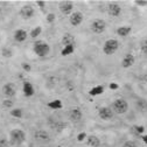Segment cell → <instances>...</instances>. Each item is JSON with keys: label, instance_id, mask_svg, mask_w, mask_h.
I'll return each mask as SVG.
<instances>
[{"label": "cell", "instance_id": "obj_1", "mask_svg": "<svg viewBox=\"0 0 147 147\" xmlns=\"http://www.w3.org/2000/svg\"><path fill=\"white\" fill-rule=\"evenodd\" d=\"M33 51L38 55L39 57H46L50 53V46L43 40H38L33 45Z\"/></svg>", "mask_w": 147, "mask_h": 147}, {"label": "cell", "instance_id": "obj_2", "mask_svg": "<svg viewBox=\"0 0 147 147\" xmlns=\"http://www.w3.org/2000/svg\"><path fill=\"white\" fill-rule=\"evenodd\" d=\"M26 140V133L20 130V128H15L12 130L9 133V145L12 146H20Z\"/></svg>", "mask_w": 147, "mask_h": 147}, {"label": "cell", "instance_id": "obj_3", "mask_svg": "<svg viewBox=\"0 0 147 147\" xmlns=\"http://www.w3.org/2000/svg\"><path fill=\"white\" fill-rule=\"evenodd\" d=\"M128 109H130V105L124 98H118L111 104V110L116 115H125L128 111Z\"/></svg>", "mask_w": 147, "mask_h": 147}, {"label": "cell", "instance_id": "obj_4", "mask_svg": "<svg viewBox=\"0 0 147 147\" xmlns=\"http://www.w3.org/2000/svg\"><path fill=\"white\" fill-rule=\"evenodd\" d=\"M119 48V41L116 39H109L103 46V53L105 55H113Z\"/></svg>", "mask_w": 147, "mask_h": 147}, {"label": "cell", "instance_id": "obj_5", "mask_svg": "<svg viewBox=\"0 0 147 147\" xmlns=\"http://www.w3.org/2000/svg\"><path fill=\"white\" fill-rule=\"evenodd\" d=\"M33 139L35 140V142H38V144H49L51 141V137L50 134L45 131V130H36L33 134Z\"/></svg>", "mask_w": 147, "mask_h": 147}, {"label": "cell", "instance_id": "obj_6", "mask_svg": "<svg viewBox=\"0 0 147 147\" xmlns=\"http://www.w3.org/2000/svg\"><path fill=\"white\" fill-rule=\"evenodd\" d=\"M68 117H69V120L72 124H78L83 119V112H82V110L80 107H72V109L69 110Z\"/></svg>", "mask_w": 147, "mask_h": 147}, {"label": "cell", "instance_id": "obj_7", "mask_svg": "<svg viewBox=\"0 0 147 147\" xmlns=\"http://www.w3.org/2000/svg\"><path fill=\"white\" fill-rule=\"evenodd\" d=\"M90 29L94 34H102L106 29V22L103 19H95L90 24Z\"/></svg>", "mask_w": 147, "mask_h": 147}, {"label": "cell", "instance_id": "obj_8", "mask_svg": "<svg viewBox=\"0 0 147 147\" xmlns=\"http://www.w3.org/2000/svg\"><path fill=\"white\" fill-rule=\"evenodd\" d=\"M16 85L12 82H7L3 85V95L6 97V98H14L15 95H16Z\"/></svg>", "mask_w": 147, "mask_h": 147}, {"label": "cell", "instance_id": "obj_9", "mask_svg": "<svg viewBox=\"0 0 147 147\" xmlns=\"http://www.w3.org/2000/svg\"><path fill=\"white\" fill-rule=\"evenodd\" d=\"M98 116H99V118L102 120L107 121V120L113 119L115 113H113V111L111 110V107H109V106H102V107L98 109Z\"/></svg>", "mask_w": 147, "mask_h": 147}, {"label": "cell", "instance_id": "obj_10", "mask_svg": "<svg viewBox=\"0 0 147 147\" xmlns=\"http://www.w3.org/2000/svg\"><path fill=\"white\" fill-rule=\"evenodd\" d=\"M34 15H35V8L32 5L27 4V5H24L20 8V16L24 20H29Z\"/></svg>", "mask_w": 147, "mask_h": 147}, {"label": "cell", "instance_id": "obj_11", "mask_svg": "<svg viewBox=\"0 0 147 147\" xmlns=\"http://www.w3.org/2000/svg\"><path fill=\"white\" fill-rule=\"evenodd\" d=\"M106 12L110 16H112V18H118L120 16L123 9H121V6L117 3H110L106 7Z\"/></svg>", "mask_w": 147, "mask_h": 147}, {"label": "cell", "instance_id": "obj_12", "mask_svg": "<svg viewBox=\"0 0 147 147\" xmlns=\"http://www.w3.org/2000/svg\"><path fill=\"white\" fill-rule=\"evenodd\" d=\"M83 19H84V18H83V13L76 11V12H72V13L70 14V16H69V22H70L71 26L77 27V26H80V25L83 22Z\"/></svg>", "mask_w": 147, "mask_h": 147}, {"label": "cell", "instance_id": "obj_13", "mask_svg": "<svg viewBox=\"0 0 147 147\" xmlns=\"http://www.w3.org/2000/svg\"><path fill=\"white\" fill-rule=\"evenodd\" d=\"M59 9L63 15H69L70 16V14L74 11V4H72V1H68V0H65V1H61L59 4Z\"/></svg>", "mask_w": 147, "mask_h": 147}, {"label": "cell", "instance_id": "obj_14", "mask_svg": "<svg viewBox=\"0 0 147 147\" xmlns=\"http://www.w3.org/2000/svg\"><path fill=\"white\" fill-rule=\"evenodd\" d=\"M134 62H136L134 55L131 54V53H128V54L125 55L124 59L121 60V67H123L124 69H128V68H131V67L134 64Z\"/></svg>", "mask_w": 147, "mask_h": 147}, {"label": "cell", "instance_id": "obj_15", "mask_svg": "<svg viewBox=\"0 0 147 147\" xmlns=\"http://www.w3.org/2000/svg\"><path fill=\"white\" fill-rule=\"evenodd\" d=\"M22 91H24V95L26 97H32L34 96L35 94V89L33 86V84L28 81H24V84H22Z\"/></svg>", "mask_w": 147, "mask_h": 147}, {"label": "cell", "instance_id": "obj_16", "mask_svg": "<svg viewBox=\"0 0 147 147\" xmlns=\"http://www.w3.org/2000/svg\"><path fill=\"white\" fill-rule=\"evenodd\" d=\"M28 38V33L25 29H16L14 32V40L16 42H25Z\"/></svg>", "mask_w": 147, "mask_h": 147}, {"label": "cell", "instance_id": "obj_17", "mask_svg": "<svg viewBox=\"0 0 147 147\" xmlns=\"http://www.w3.org/2000/svg\"><path fill=\"white\" fill-rule=\"evenodd\" d=\"M59 83H60V78H59L57 76H54V75L48 76L47 80H46V86H47L48 89H50V90H53V89L56 88V86L59 85Z\"/></svg>", "mask_w": 147, "mask_h": 147}, {"label": "cell", "instance_id": "obj_18", "mask_svg": "<svg viewBox=\"0 0 147 147\" xmlns=\"http://www.w3.org/2000/svg\"><path fill=\"white\" fill-rule=\"evenodd\" d=\"M67 123H64V121H61V120H56V121H54L51 125H50V127H51V130H54L56 133H61L62 131H64L65 128H67Z\"/></svg>", "mask_w": 147, "mask_h": 147}, {"label": "cell", "instance_id": "obj_19", "mask_svg": "<svg viewBox=\"0 0 147 147\" xmlns=\"http://www.w3.org/2000/svg\"><path fill=\"white\" fill-rule=\"evenodd\" d=\"M136 109L138 110L139 112H141V113L147 112V99H145V98H138L136 100Z\"/></svg>", "mask_w": 147, "mask_h": 147}, {"label": "cell", "instance_id": "obj_20", "mask_svg": "<svg viewBox=\"0 0 147 147\" xmlns=\"http://www.w3.org/2000/svg\"><path fill=\"white\" fill-rule=\"evenodd\" d=\"M61 43L63 45V47L70 46V45H75V36H74L71 33H65V34L62 36Z\"/></svg>", "mask_w": 147, "mask_h": 147}, {"label": "cell", "instance_id": "obj_21", "mask_svg": "<svg viewBox=\"0 0 147 147\" xmlns=\"http://www.w3.org/2000/svg\"><path fill=\"white\" fill-rule=\"evenodd\" d=\"M86 144H88L89 147H100V140H99V138L97 136H94V134L88 136Z\"/></svg>", "mask_w": 147, "mask_h": 147}, {"label": "cell", "instance_id": "obj_22", "mask_svg": "<svg viewBox=\"0 0 147 147\" xmlns=\"http://www.w3.org/2000/svg\"><path fill=\"white\" fill-rule=\"evenodd\" d=\"M131 32H132L131 26H121V27H118L117 30H116V33L119 36H121V38H126V36H128L131 34Z\"/></svg>", "mask_w": 147, "mask_h": 147}, {"label": "cell", "instance_id": "obj_23", "mask_svg": "<svg viewBox=\"0 0 147 147\" xmlns=\"http://www.w3.org/2000/svg\"><path fill=\"white\" fill-rule=\"evenodd\" d=\"M47 106L51 110H60V109L63 107V103L61 102V99H54V100L49 102L47 104Z\"/></svg>", "mask_w": 147, "mask_h": 147}, {"label": "cell", "instance_id": "obj_24", "mask_svg": "<svg viewBox=\"0 0 147 147\" xmlns=\"http://www.w3.org/2000/svg\"><path fill=\"white\" fill-rule=\"evenodd\" d=\"M103 92H104V86H103V85H96V86H94L92 89L89 91V95L95 97V96L102 95Z\"/></svg>", "mask_w": 147, "mask_h": 147}, {"label": "cell", "instance_id": "obj_25", "mask_svg": "<svg viewBox=\"0 0 147 147\" xmlns=\"http://www.w3.org/2000/svg\"><path fill=\"white\" fill-rule=\"evenodd\" d=\"M74 51H75V45H70V46H65L62 48L61 50V55L62 56H69Z\"/></svg>", "mask_w": 147, "mask_h": 147}, {"label": "cell", "instance_id": "obj_26", "mask_svg": "<svg viewBox=\"0 0 147 147\" xmlns=\"http://www.w3.org/2000/svg\"><path fill=\"white\" fill-rule=\"evenodd\" d=\"M41 33H42V27H41V26H36V27H34V28L30 30L29 36H30L32 39H36Z\"/></svg>", "mask_w": 147, "mask_h": 147}, {"label": "cell", "instance_id": "obj_27", "mask_svg": "<svg viewBox=\"0 0 147 147\" xmlns=\"http://www.w3.org/2000/svg\"><path fill=\"white\" fill-rule=\"evenodd\" d=\"M1 105H3V107L5 110H9V109H12L14 106V99L13 98H6V99L3 100Z\"/></svg>", "mask_w": 147, "mask_h": 147}, {"label": "cell", "instance_id": "obj_28", "mask_svg": "<svg viewBox=\"0 0 147 147\" xmlns=\"http://www.w3.org/2000/svg\"><path fill=\"white\" fill-rule=\"evenodd\" d=\"M9 115L14 118H22V109H12L9 111Z\"/></svg>", "mask_w": 147, "mask_h": 147}, {"label": "cell", "instance_id": "obj_29", "mask_svg": "<svg viewBox=\"0 0 147 147\" xmlns=\"http://www.w3.org/2000/svg\"><path fill=\"white\" fill-rule=\"evenodd\" d=\"M1 55L5 59H11L13 56V50L11 48H8V47H4L1 49Z\"/></svg>", "mask_w": 147, "mask_h": 147}, {"label": "cell", "instance_id": "obj_30", "mask_svg": "<svg viewBox=\"0 0 147 147\" xmlns=\"http://www.w3.org/2000/svg\"><path fill=\"white\" fill-rule=\"evenodd\" d=\"M139 47H140V50H141L142 55L147 56V39L141 40V41H140V43H139Z\"/></svg>", "mask_w": 147, "mask_h": 147}, {"label": "cell", "instance_id": "obj_31", "mask_svg": "<svg viewBox=\"0 0 147 147\" xmlns=\"http://www.w3.org/2000/svg\"><path fill=\"white\" fill-rule=\"evenodd\" d=\"M133 130H134V132H136V134H138V136H142V133H144V131H145V128H144V126H139V125H134L133 126Z\"/></svg>", "mask_w": 147, "mask_h": 147}, {"label": "cell", "instance_id": "obj_32", "mask_svg": "<svg viewBox=\"0 0 147 147\" xmlns=\"http://www.w3.org/2000/svg\"><path fill=\"white\" fill-rule=\"evenodd\" d=\"M121 147H138V145H137V142L134 140H127V141H125Z\"/></svg>", "mask_w": 147, "mask_h": 147}, {"label": "cell", "instance_id": "obj_33", "mask_svg": "<svg viewBox=\"0 0 147 147\" xmlns=\"http://www.w3.org/2000/svg\"><path fill=\"white\" fill-rule=\"evenodd\" d=\"M55 19H56V15H55L54 13H49V14H47V16H46V20H47L48 24H53V22L55 21Z\"/></svg>", "mask_w": 147, "mask_h": 147}, {"label": "cell", "instance_id": "obj_34", "mask_svg": "<svg viewBox=\"0 0 147 147\" xmlns=\"http://www.w3.org/2000/svg\"><path fill=\"white\" fill-rule=\"evenodd\" d=\"M0 147H9V141L5 138L0 139Z\"/></svg>", "mask_w": 147, "mask_h": 147}, {"label": "cell", "instance_id": "obj_35", "mask_svg": "<svg viewBox=\"0 0 147 147\" xmlns=\"http://www.w3.org/2000/svg\"><path fill=\"white\" fill-rule=\"evenodd\" d=\"M134 4L140 7H145V6H147V0H136Z\"/></svg>", "mask_w": 147, "mask_h": 147}, {"label": "cell", "instance_id": "obj_36", "mask_svg": "<svg viewBox=\"0 0 147 147\" xmlns=\"http://www.w3.org/2000/svg\"><path fill=\"white\" fill-rule=\"evenodd\" d=\"M21 67H22L24 71H27V72H29V71L32 70V67H30V64H28V63H26V62L21 63Z\"/></svg>", "mask_w": 147, "mask_h": 147}, {"label": "cell", "instance_id": "obj_37", "mask_svg": "<svg viewBox=\"0 0 147 147\" xmlns=\"http://www.w3.org/2000/svg\"><path fill=\"white\" fill-rule=\"evenodd\" d=\"M86 137H88V136H86V133H85V132H81V133L77 136V141L82 142V141H83V140H84Z\"/></svg>", "mask_w": 147, "mask_h": 147}, {"label": "cell", "instance_id": "obj_38", "mask_svg": "<svg viewBox=\"0 0 147 147\" xmlns=\"http://www.w3.org/2000/svg\"><path fill=\"white\" fill-rule=\"evenodd\" d=\"M36 5H38V6L41 8V11H43V9H45V6H46V1H42V0H38V1H36Z\"/></svg>", "mask_w": 147, "mask_h": 147}, {"label": "cell", "instance_id": "obj_39", "mask_svg": "<svg viewBox=\"0 0 147 147\" xmlns=\"http://www.w3.org/2000/svg\"><path fill=\"white\" fill-rule=\"evenodd\" d=\"M118 88H119V85L117 83H111V84H110V89H111V90H117Z\"/></svg>", "mask_w": 147, "mask_h": 147}, {"label": "cell", "instance_id": "obj_40", "mask_svg": "<svg viewBox=\"0 0 147 147\" xmlns=\"http://www.w3.org/2000/svg\"><path fill=\"white\" fill-rule=\"evenodd\" d=\"M140 80L142 81V82H145V83H147V72L146 74H144V75L140 77Z\"/></svg>", "mask_w": 147, "mask_h": 147}, {"label": "cell", "instance_id": "obj_41", "mask_svg": "<svg viewBox=\"0 0 147 147\" xmlns=\"http://www.w3.org/2000/svg\"><path fill=\"white\" fill-rule=\"evenodd\" d=\"M141 139H142V141L147 145V134H145V136H141Z\"/></svg>", "mask_w": 147, "mask_h": 147}]
</instances>
